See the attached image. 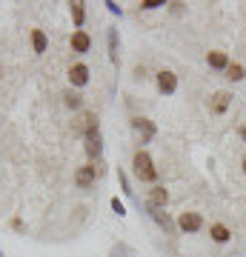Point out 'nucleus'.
Instances as JSON below:
<instances>
[{"label":"nucleus","mask_w":246,"mask_h":257,"mask_svg":"<svg viewBox=\"0 0 246 257\" xmlns=\"http://www.w3.org/2000/svg\"><path fill=\"white\" fill-rule=\"evenodd\" d=\"M135 175L140 177V180H146V183H152L157 177L155 166H152V157L146 155V152H137L135 155Z\"/></svg>","instance_id":"nucleus-1"},{"label":"nucleus","mask_w":246,"mask_h":257,"mask_svg":"<svg viewBox=\"0 0 246 257\" xmlns=\"http://www.w3.org/2000/svg\"><path fill=\"white\" fill-rule=\"evenodd\" d=\"M178 226L192 234V231H201L203 229V217L198 214V211H183L181 217H178Z\"/></svg>","instance_id":"nucleus-2"},{"label":"nucleus","mask_w":246,"mask_h":257,"mask_svg":"<svg viewBox=\"0 0 246 257\" xmlns=\"http://www.w3.org/2000/svg\"><path fill=\"white\" fill-rule=\"evenodd\" d=\"M157 89L163 94H175L178 92V74L163 69V72H157Z\"/></svg>","instance_id":"nucleus-3"},{"label":"nucleus","mask_w":246,"mask_h":257,"mask_svg":"<svg viewBox=\"0 0 246 257\" xmlns=\"http://www.w3.org/2000/svg\"><path fill=\"white\" fill-rule=\"evenodd\" d=\"M101 152H103L101 135H98V132H92V135H86V155H89L92 160H101Z\"/></svg>","instance_id":"nucleus-4"},{"label":"nucleus","mask_w":246,"mask_h":257,"mask_svg":"<svg viewBox=\"0 0 246 257\" xmlns=\"http://www.w3.org/2000/svg\"><path fill=\"white\" fill-rule=\"evenodd\" d=\"M132 126H135V132L140 135V143L152 140V135H155V126H152L146 117H135V120H132Z\"/></svg>","instance_id":"nucleus-5"},{"label":"nucleus","mask_w":246,"mask_h":257,"mask_svg":"<svg viewBox=\"0 0 246 257\" xmlns=\"http://www.w3.org/2000/svg\"><path fill=\"white\" fill-rule=\"evenodd\" d=\"M89 46H92V37L86 35L83 29H77V32L72 35V49L77 52V55H86V52H89Z\"/></svg>","instance_id":"nucleus-6"},{"label":"nucleus","mask_w":246,"mask_h":257,"mask_svg":"<svg viewBox=\"0 0 246 257\" xmlns=\"http://www.w3.org/2000/svg\"><path fill=\"white\" fill-rule=\"evenodd\" d=\"M95 172H92V166H83V169H77V172H74V183L80 186V189H92V186H95Z\"/></svg>","instance_id":"nucleus-7"},{"label":"nucleus","mask_w":246,"mask_h":257,"mask_svg":"<svg viewBox=\"0 0 246 257\" xmlns=\"http://www.w3.org/2000/svg\"><path fill=\"white\" fill-rule=\"evenodd\" d=\"M69 80H72V86H86L89 83V69L83 63L72 66V72H69Z\"/></svg>","instance_id":"nucleus-8"},{"label":"nucleus","mask_w":246,"mask_h":257,"mask_svg":"<svg viewBox=\"0 0 246 257\" xmlns=\"http://www.w3.org/2000/svg\"><path fill=\"white\" fill-rule=\"evenodd\" d=\"M77 128H80L83 135H92V132H98V117H95L92 111H83L80 120H77Z\"/></svg>","instance_id":"nucleus-9"},{"label":"nucleus","mask_w":246,"mask_h":257,"mask_svg":"<svg viewBox=\"0 0 246 257\" xmlns=\"http://www.w3.org/2000/svg\"><path fill=\"white\" fill-rule=\"evenodd\" d=\"M229 103H232V94H229V92H218L215 97H212V111H215V114H223V111L229 109Z\"/></svg>","instance_id":"nucleus-10"},{"label":"nucleus","mask_w":246,"mask_h":257,"mask_svg":"<svg viewBox=\"0 0 246 257\" xmlns=\"http://www.w3.org/2000/svg\"><path fill=\"white\" fill-rule=\"evenodd\" d=\"M209 234H212V240H215V243H229V237H232V231H229L223 223H215V226L209 229Z\"/></svg>","instance_id":"nucleus-11"},{"label":"nucleus","mask_w":246,"mask_h":257,"mask_svg":"<svg viewBox=\"0 0 246 257\" xmlns=\"http://www.w3.org/2000/svg\"><path fill=\"white\" fill-rule=\"evenodd\" d=\"M206 60H209L212 69H229V57L223 55V52H209V57H206Z\"/></svg>","instance_id":"nucleus-12"},{"label":"nucleus","mask_w":246,"mask_h":257,"mask_svg":"<svg viewBox=\"0 0 246 257\" xmlns=\"http://www.w3.org/2000/svg\"><path fill=\"white\" fill-rule=\"evenodd\" d=\"M166 200H169L166 189H152V194H149V206H152V209H157V206H166Z\"/></svg>","instance_id":"nucleus-13"},{"label":"nucleus","mask_w":246,"mask_h":257,"mask_svg":"<svg viewBox=\"0 0 246 257\" xmlns=\"http://www.w3.org/2000/svg\"><path fill=\"white\" fill-rule=\"evenodd\" d=\"M32 46H35L37 55H43V52H46V35H43V29H35V32H32Z\"/></svg>","instance_id":"nucleus-14"},{"label":"nucleus","mask_w":246,"mask_h":257,"mask_svg":"<svg viewBox=\"0 0 246 257\" xmlns=\"http://www.w3.org/2000/svg\"><path fill=\"white\" fill-rule=\"evenodd\" d=\"M149 211H152V217H155V220L160 223V226H163L166 231H172V220L166 217V211H160V209H152V206H149Z\"/></svg>","instance_id":"nucleus-15"},{"label":"nucleus","mask_w":246,"mask_h":257,"mask_svg":"<svg viewBox=\"0 0 246 257\" xmlns=\"http://www.w3.org/2000/svg\"><path fill=\"white\" fill-rule=\"evenodd\" d=\"M226 77H229V80H243V77H246V72H243V66H237V63H232V66H229V69H226Z\"/></svg>","instance_id":"nucleus-16"},{"label":"nucleus","mask_w":246,"mask_h":257,"mask_svg":"<svg viewBox=\"0 0 246 257\" xmlns=\"http://www.w3.org/2000/svg\"><path fill=\"white\" fill-rule=\"evenodd\" d=\"M72 18H74V26H83V3L80 0L72 3Z\"/></svg>","instance_id":"nucleus-17"},{"label":"nucleus","mask_w":246,"mask_h":257,"mask_svg":"<svg viewBox=\"0 0 246 257\" xmlns=\"http://www.w3.org/2000/svg\"><path fill=\"white\" fill-rule=\"evenodd\" d=\"M80 94H74V92H69L66 94V106H69V109H80Z\"/></svg>","instance_id":"nucleus-18"},{"label":"nucleus","mask_w":246,"mask_h":257,"mask_svg":"<svg viewBox=\"0 0 246 257\" xmlns=\"http://www.w3.org/2000/svg\"><path fill=\"white\" fill-rule=\"evenodd\" d=\"M109 49H112V60L118 63V37H115V32H109Z\"/></svg>","instance_id":"nucleus-19"},{"label":"nucleus","mask_w":246,"mask_h":257,"mask_svg":"<svg viewBox=\"0 0 246 257\" xmlns=\"http://www.w3.org/2000/svg\"><path fill=\"white\" fill-rule=\"evenodd\" d=\"M157 6H163V0H143L140 3V9H157Z\"/></svg>","instance_id":"nucleus-20"},{"label":"nucleus","mask_w":246,"mask_h":257,"mask_svg":"<svg viewBox=\"0 0 246 257\" xmlns=\"http://www.w3.org/2000/svg\"><path fill=\"white\" fill-rule=\"evenodd\" d=\"M112 209L118 211V214H126V209H123V203H120L118 197H115V200H112Z\"/></svg>","instance_id":"nucleus-21"},{"label":"nucleus","mask_w":246,"mask_h":257,"mask_svg":"<svg viewBox=\"0 0 246 257\" xmlns=\"http://www.w3.org/2000/svg\"><path fill=\"white\" fill-rule=\"evenodd\" d=\"M237 135H240V138L246 140V126H240V128H237Z\"/></svg>","instance_id":"nucleus-22"},{"label":"nucleus","mask_w":246,"mask_h":257,"mask_svg":"<svg viewBox=\"0 0 246 257\" xmlns=\"http://www.w3.org/2000/svg\"><path fill=\"white\" fill-rule=\"evenodd\" d=\"M243 172H246V157H243Z\"/></svg>","instance_id":"nucleus-23"}]
</instances>
